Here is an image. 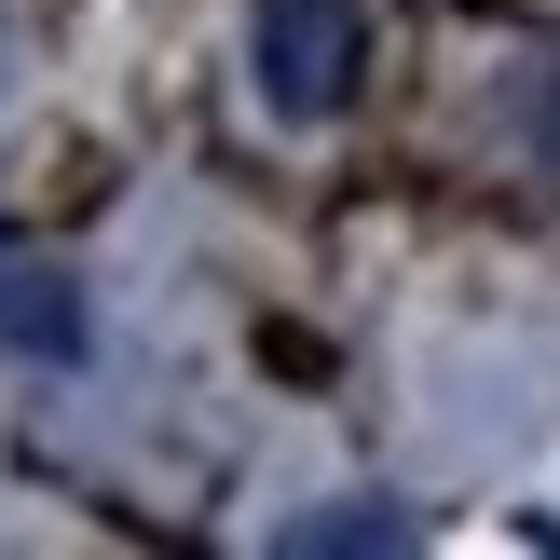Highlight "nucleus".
I'll list each match as a JSON object with an SVG mask.
<instances>
[{
  "label": "nucleus",
  "instance_id": "nucleus-4",
  "mask_svg": "<svg viewBox=\"0 0 560 560\" xmlns=\"http://www.w3.org/2000/svg\"><path fill=\"white\" fill-rule=\"evenodd\" d=\"M0 96H14V14H0Z\"/></svg>",
  "mask_w": 560,
  "mask_h": 560
},
{
  "label": "nucleus",
  "instance_id": "nucleus-1",
  "mask_svg": "<svg viewBox=\"0 0 560 560\" xmlns=\"http://www.w3.org/2000/svg\"><path fill=\"white\" fill-rule=\"evenodd\" d=\"M246 82H260L273 124H342L355 82H370V14H355V0H260Z\"/></svg>",
  "mask_w": 560,
  "mask_h": 560
},
{
  "label": "nucleus",
  "instance_id": "nucleus-2",
  "mask_svg": "<svg viewBox=\"0 0 560 560\" xmlns=\"http://www.w3.org/2000/svg\"><path fill=\"white\" fill-rule=\"evenodd\" d=\"M0 342H14V355H42V370H69V355H82V301H69V273L0 260Z\"/></svg>",
  "mask_w": 560,
  "mask_h": 560
},
{
  "label": "nucleus",
  "instance_id": "nucleus-3",
  "mask_svg": "<svg viewBox=\"0 0 560 560\" xmlns=\"http://www.w3.org/2000/svg\"><path fill=\"white\" fill-rule=\"evenodd\" d=\"M273 547L288 560H355V547H410V520L370 506V492H342V506H315V520H273Z\"/></svg>",
  "mask_w": 560,
  "mask_h": 560
}]
</instances>
